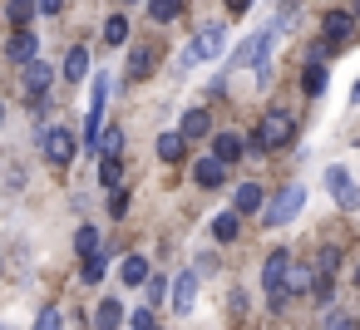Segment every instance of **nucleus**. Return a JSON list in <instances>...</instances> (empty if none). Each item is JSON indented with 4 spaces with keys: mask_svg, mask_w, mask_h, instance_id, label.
<instances>
[{
    "mask_svg": "<svg viewBox=\"0 0 360 330\" xmlns=\"http://www.w3.org/2000/svg\"><path fill=\"white\" fill-rule=\"evenodd\" d=\"M291 133H296L291 114H286V109H266L262 124H257V133L242 138V148H252V153H276L281 143H291Z\"/></svg>",
    "mask_w": 360,
    "mask_h": 330,
    "instance_id": "nucleus-1",
    "label": "nucleus"
},
{
    "mask_svg": "<svg viewBox=\"0 0 360 330\" xmlns=\"http://www.w3.org/2000/svg\"><path fill=\"white\" fill-rule=\"evenodd\" d=\"M286 276H291V256L286 251H271L266 256V266H262V286H266V296H271V310H281L286 305Z\"/></svg>",
    "mask_w": 360,
    "mask_h": 330,
    "instance_id": "nucleus-2",
    "label": "nucleus"
},
{
    "mask_svg": "<svg viewBox=\"0 0 360 330\" xmlns=\"http://www.w3.org/2000/svg\"><path fill=\"white\" fill-rule=\"evenodd\" d=\"M301 207H306V187H296V183H291V187H281V192L266 202L262 222H266V227H286V222H291Z\"/></svg>",
    "mask_w": 360,
    "mask_h": 330,
    "instance_id": "nucleus-3",
    "label": "nucleus"
},
{
    "mask_svg": "<svg viewBox=\"0 0 360 330\" xmlns=\"http://www.w3.org/2000/svg\"><path fill=\"white\" fill-rule=\"evenodd\" d=\"M222 45H227V30L222 25H207V30H198V40L188 45V55L178 60V70H193L198 60H212V55H222Z\"/></svg>",
    "mask_w": 360,
    "mask_h": 330,
    "instance_id": "nucleus-4",
    "label": "nucleus"
},
{
    "mask_svg": "<svg viewBox=\"0 0 360 330\" xmlns=\"http://www.w3.org/2000/svg\"><path fill=\"white\" fill-rule=\"evenodd\" d=\"M40 148H45V158H50L55 168H65V163L79 153V143H75L70 128H40Z\"/></svg>",
    "mask_w": 360,
    "mask_h": 330,
    "instance_id": "nucleus-5",
    "label": "nucleus"
},
{
    "mask_svg": "<svg viewBox=\"0 0 360 330\" xmlns=\"http://www.w3.org/2000/svg\"><path fill=\"white\" fill-rule=\"evenodd\" d=\"M326 187L335 192V207H340V212H355V207H360V192H355V183H350L345 168H326Z\"/></svg>",
    "mask_w": 360,
    "mask_h": 330,
    "instance_id": "nucleus-6",
    "label": "nucleus"
},
{
    "mask_svg": "<svg viewBox=\"0 0 360 330\" xmlns=\"http://www.w3.org/2000/svg\"><path fill=\"white\" fill-rule=\"evenodd\" d=\"M193 305H198V271H183L173 281V310L178 315H193Z\"/></svg>",
    "mask_w": 360,
    "mask_h": 330,
    "instance_id": "nucleus-7",
    "label": "nucleus"
},
{
    "mask_svg": "<svg viewBox=\"0 0 360 330\" xmlns=\"http://www.w3.org/2000/svg\"><path fill=\"white\" fill-rule=\"evenodd\" d=\"M40 55V40L30 35V30H15L11 35V45H6V60H15V65H30Z\"/></svg>",
    "mask_w": 360,
    "mask_h": 330,
    "instance_id": "nucleus-8",
    "label": "nucleus"
},
{
    "mask_svg": "<svg viewBox=\"0 0 360 330\" xmlns=\"http://www.w3.org/2000/svg\"><path fill=\"white\" fill-rule=\"evenodd\" d=\"M50 79H55V65H50V60H30V65H25V89H30V99H40V94L50 89Z\"/></svg>",
    "mask_w": 360,
    "mask_h": 330,
    "instance_id": "nucleus-9",
    "label": "nucleus"
},
{
    "mask_svg": "<svg viewBox=\"0 0 360 330\" xmlns=\"http://www.w3.org/2000/svg\"><path fill=\"white\" fill-rule=\"evenodd\" d=\"M178 133H183L188 143H193V138H207V133H212V114H207L202 104H198V109H188V114H183V124H178Z\"/></svg>",
    "mask_w": 360,
    "mask_h": 330,
    "instance_id": "nucleus-10",
    "label": "nucleus"
},
{
    "mask_svg": "<svg viewBox=\"0 0 360 330\" xmlns=\"http://www.w3.org/2000/svg\"><path fill=\"white\" fill-rule=\"evenodd\" d=\"M222 178H227V163H217L212 153L193 163V183H198V187H222Z\"/></svg>",
    "mask_w": 360,
    "mask_h": 330,
    "instance_id": "nucleus-11",
    "label": "nucleus"
},
{
    "mask_svg": "<svg viewBox=\"0 0 360 330\" xmlns=\"http://www.w3.org/2000/svg\"><path fill=\"white\" fill-rule=\"evenodd\" d=\"M60 74H65V79H75V84H84V79H89V50H84V45H75V50L65 55V70H60Z\"/></svg>",
    "mask_w": 360,
    "mask_h": 330,
    "instance_id": "nucleus-12",
    "label": "nucleus"
},
{
    "mask_svg": "<svg viewBox=\"0 0 360 330\" xmlns=\"http://www.w3.org/2000/svg\"><path fill=\"white\" fill-rule=\"evenodd\" d=\"M257 207H262V187H257V183H242V187L232 192V212H237V217H252Z\"/></svg>",
    "mask_w": 360,
    "mask_h": 330,
    "instance_id": "nucleus-13",
    "label": "nucleus"
},
{
    "mask_svg": "<svg viewBox=\"0 0 360 330\" xmlns=\"http://www.w3.org/2000/svg\"><path fill=\"white\" fill-rule=\"evenodd\" d=\"M321 30H326L330 40H350V30H355V20H350L345 11H326V20H321Z\"/></svg>",
    "mask_w": 360,
    "mask_h": 330,
    "instance_id": "nucleus-14",
    "label": "nucleus"
},
{
    "mask_svg": "<svg viewBox=\"0 0 360 330\" xmlns=\"http://www.w3.org/2000/svg\"><path fill=\"white\" fill-rule=\"evenodd\" d=\"M153 74V50L148 45H134L129 50V79H148Z\"/></svg>",
    "mask_w": 360,
    "mask_h": 330,
    "instance_id": "nucleus-15",
    "label": "nucleus"
},
{
    "mask_svg": "<svg viewBox=\"0 0 360 330\" xmlns=\"http://www.w3.org/2000/svg\"><path fill=\"white\" fill-rule=\"evenodd\" d=\"M212 158H217V163H237V158H242V138H237V133H217V138H212Z\"/></svg>",
    "mask_w": 360,
    "mask_h": 330,
    "instance_id": "nucleus-16",
    "label": "nucleus"
},
{
    "mask_svg": "<svg viewBox=\"0 0 360 330\" xmlns=\"http://www.w3.org/2000/svg\"><path fill=\"white\" fill-rule=\"evenodd\" d=\"M212 237H217V242H237V237H242V217H237V212H217V217H212Z\"/></svg>",
    "mask_w": 360,
    "mask_h": 330,
    "instance_id": "nucleus-17",
    "label": "nucleus"
},
{
    "mask_svg": "<svg viewBox=\"0 0 360 330\" xmlns=\"http://www.w3.org/2000/svg\"><path fill=\"white\" fill-rule=\"evenodd\" d=\"M124 325V301H104L94 310V330H119Z\"/></svg>",
    "mask_w": 360,
    "mask_h": 330,
    "instance_id": "nucleus-18",
    "label": "nucleus"
},
{
    "mask_svg": "<svg viewBox=\"0 0 360 330\" xmlns=\"http://www.w3.org/2000/svg\"><path fill=\"white\" fill-rule=\"evenodd\" d=\"M99 183H104L109 192H119V183H124V158L104 153V163H99Z\"/></svg>",
    "mask_w": 360,
    "mask_h": 330,
    "instance_id": "nucleus-19",
    "label": "nucleus"
},
{
    "mask_svg": "<svg viewBox=\"0 0 360 330\" xmlns=\"http://www.w3.org/2000/svg\"><path fill=\"white\" fill-rule=\"evenodd\" d=\"M340 271V246H321L316 251V281H330Z\"/></svg>",
    "mask_w": 360,
    "mask_h": 330,
    "instance_id": "nucleus-20",
    "label": "nucleus"
},
{
    "mask_svg": "<svg viewBox=\"0 0 360 330\" xmlns=\"http://www.w3.org/2000/svg\"><path fill=\"white\" fill-rule=\"evenodd\" d=\"M178 15H183V0H148V20L153 25H168Z\"/></svg>",
    "mask_w": 360,
    "mask_h": 330,
    "instance_id": "nucleus-21",
    "label": "nucleus"
},
{
    "mask_svg": "<svg viewBox=\"0 0 360 330\" xmlns=\"http://www.w3.org/2000/svg\"><path fill=\"white\" fill-rule=\"evenodd\" d=\"M104 271H109V251L99 246V251L84 261V271H79V276H84V286H99V281H104Z\"/></svg>",
    "mask_w": 360,
    "mask_h": 330,
    "instance_id": "nucleus-22",
    "label": "nucleus"
},
{
    "mask_svg": "<svg viewBox=\"0 0 360 330\" xmlns=\"http://www.w3.org/2000/svg\"><path fill=\"white\" fill-rule=\"evenodd\" d=\"M30 15H35V0H6V20H11L15 30H25Z\"/></svg>",
    "mask_w": 360,
    "mask_h": 330,
    "instance_id": "nucleus-23",
    "label": "nucleus"
},
{
    "mask_svg": "<svg viewBox=\"0 0 360 330\" xmlns=\"http://www.w3.org/2000/svg\"><path fill=\"white\" fill-rule=\"evenodd\" d=\"M183 143H188L183 133H158V158L163 163H178L183 158Z\"/></svg>",
    "mask_w": 360,
    "mask_h": 330,
    "instance_id": "nucleus-24",
    "label": "nucleus"
},
{
    "mask_svg": "<svg viewBox=\"0 0 360 330\" xmlns=\"http://www.w3.org/2000/svg\"><path fill=\"white\" fill-rule=\"evenodd\" d=\"M119 276H124V286H143L148 281V261L143 256H124V271Z\"/></svg>",
    "mask_w": 360,
    "mask_h": 330,
    "instance_id": "nucleus-25",
    "label": "nucleus"
},
{
    "mask_svg": "<svg viewBox=\"0 0 360 330\" xmlns=\"http://www.w3.org/2000/svg\"><path fill=\"white\" fill-rule=\"evenodd\" d=\"M286 291H316V266H291Z\"/></svg>",
    "mask_w": 360,
    "mask_h": 330,
    "instance_id": "nucleus-26",
    "label": "nucleus"
},
{
    "mask_svg": "<svg viewBox=\"0 0 360 330\" xmlns=\"http://www.w3.org/2000/svg\"><path fill=\"white\" fill-rule=\"evenodd\" d=\"M301 89L316 99V94H326V65H306V79H301Z\"/></svg>",
    "mask_w": 360,
    "mask_h": 330,
    "instance_id": "nucleus-27",
    "label": "nucleus"
},
{
    "mask_svg": "<svg viewBox=\"0 0 360 330\" xmlns=\"http://www.w3.org/2000/svg\"><path fill=\"white\" fill-rule=\"evenodd\" d=\"M75 251L89 261V256L99 251V232H94V227H79V232H75Z\"/></svg>",
    "mask_w": 360,
    "mask_h": 330,
    "instance_id": "nucleus-28",
    "label": "nucleus"
},
{
    "mask_svg": "<svg viewBox=\"0 0 360 330\" xmlns=\"http://www.w3.org/2000/svg\"><path fill=\"white\" fill-rule=\"evenodd\" d=\"M104 40H109V45H124V40H129V20H124V15H109V20H104Z\"/></svg>",
    "mask_w": 360,
    "mask_h": 330,
    "instance_id": "nucleus-29",
    "label": "nucleus"
},
{
    "mask_svg": "<svg viewBox=\"0 0 360 330\" xmlns=\"http://www.w3.org/2000/svg\"><path fill=\"white\" fill-rule=\"evenodd\" d=\"M143 291H148V305H163V296H168V281H163V276H148V281H143Z\"/></svg>",
    "mask_w": 360,
    "mask_h": 330,
    "instance_id": "nucleus-30",
    "label": "nucleus"
},
{
    "mask_svg": "<svg viewBox=\"0 0 360 330\" xmlns=\"http://www.w3.org/2000/svg\"><path fill=\"white\" fill-rule=\"evenodd\" d=\"M119 148H124V128H109V133L99 138V153H114V158H119Z\"/></svg>",
    "mask_w": 360,
    "mask_h": 330,
    "instance_id": "nucleus-31",
    "label": "nucleus"
},
{
    "mask_svg": "<svg viewBox=\"0 0 360 330\" xmlns=\"http://www.w3.org/2000/svg\"><path fill=\"white\" fill-rule=\"evenodd\" d=\"M129 330H158V320H153V305H143V310H134V320H129Z\"/></svg>",
    "mask_w": 360,
    "mask_h": 330,
    "instance_id": "nucleus-32",
    "label": "nucleus"
},
{
    "mask_svg": "<svg viewBox=\"0 0 360 330\" xmlns=\"http://www.w3.org/2000/svg\"><path fill=\"white\" fill-rule=\"evenodd\" d=\"M30 330H60V310H55V305H45V310L35 315V325H30Z\"/></svg>",
    "mask_w": 360,
    "mask_h": 330,
    "instance_id": "nucleus-33",
    "label": "nucleus"
},
{
    "mask_svg": "<svg viewBox=\"0 0 360 330\" xmlns=\"http://www.w3.org/2000/svg\"><path fill=\"white\" fill-rule=\"evenodd\" d=\"M109 212L124 217V212H129V192H114V197H109Z\"/></svg>",
    "mask_w": 360,
    "mask_h": 330,
    "instance_id": "nucleus-34",
    "label": "nucleus"
},
{
    "mask_svg": "<svg viewBox=\"0 0 360 330\" xmlns=\"http://www.w3.org/2000/svg\"><path fill=\"white\" fill-rule=\"evenodd\" d=\"M326 330H355V320H345V315H326Z\"/></svg>",
    "mask_w": 360,
    "mask_h": 330,
    "instance_id": "nucleus-35",
    "label": "nucleus"
},
{
    "mask_svg": "<svg viewBox=\"0 0 360 330\" xmlns=\"http://www.w3.org/2000/svg\"><path fill=\"white\" fill-rule=\"evenodd\" d=\"M35 11H45V15H60V11H65V0H35Z\"/></svg>",
    "mask_w": 360,
    "mask_h": 330,
    "instance_id": "nucleus-36",
    "label": "nucleus"
},
{
    "mask_svg": "<svg viewBox=\"0 0 360 330\" xmlns=\"http://www.w3.org/2000/svg\"><path fill=\"white\" fill-rule=\"evenodd\" d=\"M227 11H232V15H247V11H252V0H227Z\"/></svg>",
    "mask_w": 360,
    "mask_h": 330,
    "instance_id": "nucleus-37",
    "label": "nucleus"
},
{
    "mask_svg": "<svg viewBox=\"0 0 360 330\" xmlns=\"http://www.w3.org/2000/svg\"><path fill=\"white\" fill-rule=\"evenodd\" d=\"M350 99H355V104H360V79H355V89H350Z\"/></svg>",
    "mask_w": 360,
    "mask_h": 330,
    "instance_id": "nucleus-38",
    "label": "nucleus"
},
{
    "mask_svg": "<svg viewBox=\"0 0 360 330\" xmlns=\"http://www.w3.org/2000/svg\"><path fill=\"white\" fill-rule=\"evenodd\" d=\"M0 128H6V99H0Z\"/></svg>",
    "mask_w": 360,
    "mask_h": 330,
    "instance_id": "nucleus-39",
    "label": "nucleus"
},
{
    "mask_svg": "<svg viewBox=\"0 0 360 330\" xmlns=\"http://www.w3.org/2000/svg\"><path fill=\"white\" fill-rule=\"evenodd\" d=\"M355 286H360V266H355Z\"/></svg>",
    "mask_w": 360,
    "mask_h": 330,
    "instance_id": "nucleus-40",
    "label": "nucleus"
},
{
    "mask_svg": "<svg viewBox=\"0 0 360 330\" xmlns=\"http://www.w3.org/2000/svg\"><path fill=\"white\" fill-rule=\"evenodd\" d=\"M124 6H139V0H124Z\"/></svg>",
    "mask_w": 360,
    "mask_h": 330,
    "instance_id": "nucleus-41",
    "label": "nucleus"
},
{
    "mask_svg": "<svg viewBox=\"0 0 360 330\" xmlns=\"http://www.w3.org/2000/svg\"><path fill=\"white\" fill-rule=\"evenodd\" d=\"M355 330H360V320H355Z\"/></svg>",
    "mask_w": 360,
    "mask_h": 330,
    "instance_id": "nucleus-42",
    "label": "nucleus"
},
{
    "mask_svg": "<svg viewBox=\"0 0 360 330\" xmlns=\"http://www.w3.org/2000/svg\"><path fill=\"white\" fill-rule=\"evenodd\" d=\"M0 330H6V325H0Z\"/></svg>",
    "mask_w": 360,
    "mask_h": 330,
    "instance_id": "nucleus-43",
    "label": "nucleus"
}]
</instances>
